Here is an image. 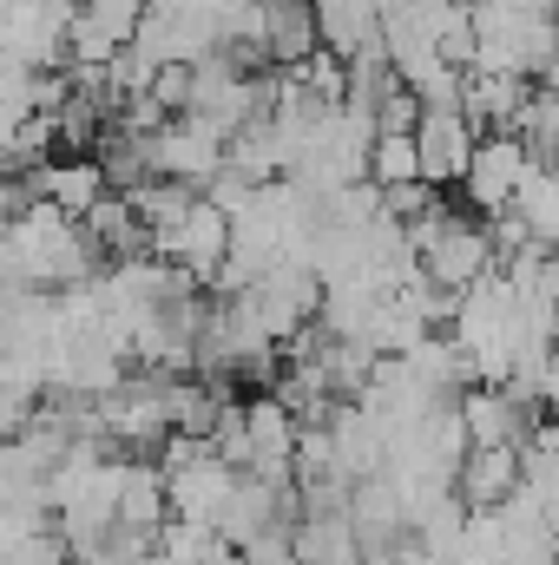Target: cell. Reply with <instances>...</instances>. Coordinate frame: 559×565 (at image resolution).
I'll list each match as a JSON object with an SVG mask.
<instances>
[{
	"mask_svg": "<svg viewBox=\"0 0 559 565\" xmlns=\"http://www.w3.org/2000/svg\"><path fill=\"white\" fill-rule=\"evenodd\" d=\"M165 513H171V500H165V467L126 460V480H119V526H126V533H158Z\"/></svg>",
	"mask_w": 559,
	"mask_h": 565,
	"instance_id": "obj_8",
	"label": "cell"
},
{
	"mask_svg": "<svg viewBox=\"0 0 559 565\" xmlns=\"http://www.w3.org/2000/svg\"><path fill=\"white\" fill-rule=\"evenodd\" d=\"M534 171V151H527V139L520 132H481L474 139V158H467V171H461V191H467V204L474 211H507L514 204V191H520V178Z\"/></svg>",
	"mask_w": 559,
	"mask_h": 565,
	"instance_id": "obj_1",
	"label": "cell"
},
{
	"mask_svg": "<svg viewBox=\"0 0 559 565\" xmlns=\"http://www.w3.org/2000/svg\"><path fill=\"white\" fill-rule=\"evenodd\" d=\"M271 7H289V0H271Z\"/></svg>",
	"mask_w": 559,
	"mask_h": 565,
	"instance_id": "obj_13",
	"label": "cell"
},
{
	"mask_svg": "<svg viewBox=\"0 0 559 565\" xmlns=\"http://www.w3.org/2000/svg\"><path fill=\"white\" fill-rule=\"evenodd\" d=\"M316 40L342 60H362V53H382V7L376 0H316Z\"/></svg>",
	"mask_w": 559,
	"mask_h": 565,
	"instance_id": "obj_6",
	"label": "cell"
},
{
	"mask_svg": "<svg viewBox=\"0 0 559 565\" xmlns=\"http://www.w3.org/2000/svg\"><path fill=\"white\" fill-rule=\"evenodd\" d=\"M238 473H244V467H231V460H218V454L204 447L198 460H184V467L165 473V500H171L178 520H191V526H218L224 507H231V493H238Z\"/></svg>",
	"mask_w": 559,
	"mask_h": 565,
	"instance_id": "obj_2",
	"label": "cell"
},
{
	"mask_svg": "<svg viewBox=\"0 0 559 565\" xmlns=\"http://www.w3.org/2000/svg\"><path fill=\"white\" fill-rule=\"evenodd\" d=\"M520 480H527V473H520V447H467L461 467H454L461 507H500Z\"/></svg>",
	"mask_w": 559,
	"mask_h": 565,
	"instance_id": "obj_7",
	"label": "cell"
},
{
	"mask_svg": "<svg viewBox=\"0 0 559 565\" xmlns=\"http://www.w3.org/2000/svg\"><path fill=\"white\" fill-rule=\"evenodd\" d=\"M434 204H441V198H434L428 178H409V184H389V191H382V211H389L395 224H415V217H428Z\"/></svg>",
	"mask_w": 559,
	"mask_h": 565,
	"instance_id": "obj_11",
	"label": "cell"
},
{
	"mask_svg": "<svg viewBox=\"0 0 559 565\" xmlns=\"http://www.w3.org/2000/svg\"><path fill=\"white\" fill-rule=\"evenodd\" d=\"M474 119L461 113V106H447V113H421L415 126V151H421V178L441 191V184H461V171H467V158H474Z\"/></svg>",
	"mask_w": 559,
	"mask_h": 565,
	"instance_id": "obj_5",
	"label": "cell"
},
{
	"mask_svg": "<svg viewBox=\"0 0 559 565\" xmlns=\"http://www.w3.org/2000/svg\"><path fill=\"white\" fill-rule=\"evenodd\" d=\"M369 178L389 191V184H409L421 178V151H415V132H376L369 145Z\"/></svg>",
	"mask_w": 559,
	"mask_h": 565,
	"instance_id": "obj_10",
	"label": "cell"
},
{
	"mask_svg": "<svg viewBox=\"0 0 559 565\" xmlns=\"http://www.w3.org/2000/svg\"><path fill=\"white\" fill-rule=\"evenodd\" d=\"M33 178V198H46L53 211H66V217H86L113 184H106V164H99V151H66V158H46V164H33L27 171Z\"/></svg>",
	"mask_w": 559,
	"mask_h": 565,
	"instance_id": "obj_3",
	"label": "cell"
},
{
	"mask_svg": "<svg viewBox=\"0 0 559 565\" xmlns=\"http://www.w3.org/2000/svg\"><path fill=\"white\" fill-rule=\"evenodd\" d=\"M224 257H231V211H218V204L198 191V204L184 211L178 237L165 244V264H178L184 277H218Z\"/></svg>",
	"mask_w": 559,
	"mask_h": 565,
	"instance_id": "obj_4",
	"label": "cell"
},
{
	"mask_svg": "<svg viewBox=\"0 0 559 565\" xmlns=\"http://www.w3.org/2000/svg\"><path fill=\"white\" fill-rule=\"evenodd\" d=\"M461 7H467V0H461Z\"/></svg>",
	"mask_w": 559,
	"mask_h": 565,
	"instance_id": "obj_14",
	"label": "cell"
},
{
	"mask_svg": "<svg viewBox=\"0 0 559 565\" xmlns=\"http://www.w3.org/2000/svg\"><path fill=\"white\" fill-rule=\"evenodd\" d=\"M316 46H323V40H316V7H309V0L271 7V40H264L271 66H296V60H309Z\"/></svg>",
	"mask_w": 559,
	"mask_h": 565,
	"instance_id": "obj_9",
	"label": "cell"
},
{
	"mask_svg": "<svg viewBox=\"0 0 559 565\" xmlns=\"http://www.w3.org/2000/svg\"><path fill=\"white\" fill-rule=\"evenodd\" d=\"M421 126V99L395 79L389 93H382V106H376V132H415Z\"/></svg>",
	"mask_w": 559,
	"mask_h": 565,
	"instance_id": "obj_12",
	"label": "cell"
}]
</instances>
